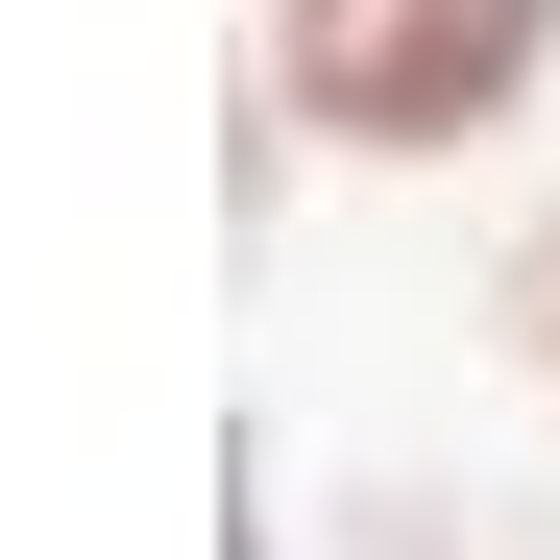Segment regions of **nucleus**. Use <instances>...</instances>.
Segmentation results:
<instances>
[{
    "mask_svg": "<svg viewBox=\"0 0 560 560\" xmlns=\"http://www.w3.org/2000/svg\"><path fill=\"white\" fill-rule=\"evenodd\" d=\"M536 73H560V0H268V122H317L365 171L536 122Z\"/></svg>",
    "mask_w": 560,
    "mask_h": 560,
    "instance_id": "nucleus-1",
    "label": "nucleus"
},
{
    "mask_svg": "<svg viewBox=\"0 0 560 560\" xmlns=\"http://www.w3.org/2000/svg\"><path fill=\"white\" fill-rule=\"evenodd\" d=\"M512 365H536V390H560V220L512 244Z\"/></svg>",
    "mask_w": 560,
    "mask_h": 560,
    "instance_id": "nucleus-2",
    "label": "nucleus"
}]
</instances>
